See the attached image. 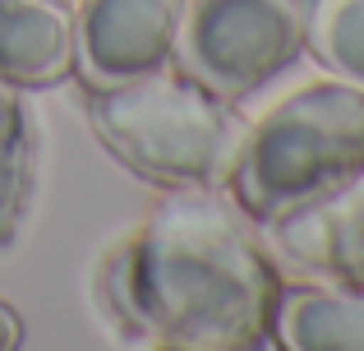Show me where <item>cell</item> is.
Instances as JSON below:
<instances>
[{"instance_id": "1", "label": "cell", "mask_w": 364, "mask_h": 351, "mask_svg": "<svg viewBox=\"0 0 364 351\" xmlns=\"http://www.w3.org/2000/svg\"><path fill=\"white\" fill-rule=\"evenodd\" d=\"M282 287L245 208L217 189H171L97 259V305L111 328L171 351L272 342Z\"/></svg>"}, {"instance_id": "2", "label": "cell", "mask_w": 364, "mask_h": 351, "mask_svg": "<svg viewBox=\"0 0 364 351\" xmlns=\"http://www.w3.org/2000/svg\"><path fill=\"white\" fill-rule=\"evenodd\" d=\"M88 125L120 167L157 189H222L245 139L231 102L171 65L88 93Z\"/></svg>"}, {"instance_id": "3", "label": "cell", "mask_w": 364, "mask_h": 351, "mask_svg": "<svg viewBox=\"0 0 364 351\" xmlns=\"http://www.w3.org/2000/svg\"><path fill=\"white\" fill-rule=\"evenodd\" d=\"M364 172V88L309 83L245 130L231 167V194L254 226H272L318 204Z\"/></svg>"}, {"instance_id": "4", "label": "cell", "mask_w": 364, "mask_h": 351, "mask_svg": "<svg viewBox=\"0 0 364 351\" xmlns=\"http://www.w3.org/2000/svg\"><path fill=\"white\" fill-rule=\"evenodd\" d=\"M309 0H185L176 70L226 102H245L304 51Z\"/></svg>"}, {"instance_id": "5", "label": "cell", "mask_w": 364, "mask_h": 351, "mask_svg": "<svg viewBox=\"0 0 364 351\" xmlns=\"http://www.w3.org/2000/svg\"><path fill=\"white\" fill-rule=\"evenodd\" d=\"M185 0H79L74 9V79L88 93L134 83L176 61Z\"/></svg>"}, {"instance_id": "6", "label": "cell", "mask_w": 364, "mask_h": 351, "mask_svg": "<svg viewBox=\"0 0 364 351\" xmlns=\"http://www.w3.org/2000/svg\"><path fill=\"white\" fill-rule=\"evenodd\" d=\"M272 245L291 268L328 287L364 291V172L318 204L272 222Z\"/></svg>"}, {"instance_id": "7", "label": "cell", "mask_w": 364, "mask_h": 351, "mask_svg": "<svg viewBox=\"0 0 364 351\" xmlns=\"http://www.w3.org/2000/svg\"><path fill=\"white\" fill-rule=\"evenodd\" d=\"M74 74V9L65 0H0V83L55 88Z\"/></svg>"}, {"instance_id": "8", "label": "cell", "mask_w": 364, "mask_h": 351, "mask_svg": "<svg viewBox=\"0 0 364 351\" xmlns=\"http://www.w3.org/2000/svg\"><path fill=\"white\" fill-rule=\"evenodd\" d=\"M272 342L286 351H364V291L346 287H282Z\"/></svg>"}, {"instance_id": "9", "label": "cell", "mask_w": 364, "mask_h": 351, "mask_svg": "<svg viewBox=\"0 0 364 351\" xmlns=\"http://www.w3.org/2000/svg\"><path fill=\"white\" fill-rule=\"evenodd\" d=\"M37 180V125L18 93L0 83V254L14 245L23 226L28 199Z\"/></svg>"}, {"instance_id": "10", "label": "cell", "mask_w": 364, "mask_h": 351, "mask_svg": "<svg viewBox=\"0 0 364 351\" xmlns=\"http://www.w3.org/2000/svg\"><path fill=\"white\" fill-rule=\"evenodd\" d=\"M304 51L337 79L364 88V0H309Z\"/></svg>"}, {"instance_id": "11", "label": "cell", "mask_w": 364, "mask_h": 351, "mask_svg": "<svg viewBox=\"0 0 364 351\" xmlns=\"http://www.w3.org/2000/svg\"><path fill=\"white\" fill-rule=\"evenodd\" d=\"M23 337H28L23 315H18L9 300H0V351H18V347H23Z\"/></svg>"}]
</instances>
